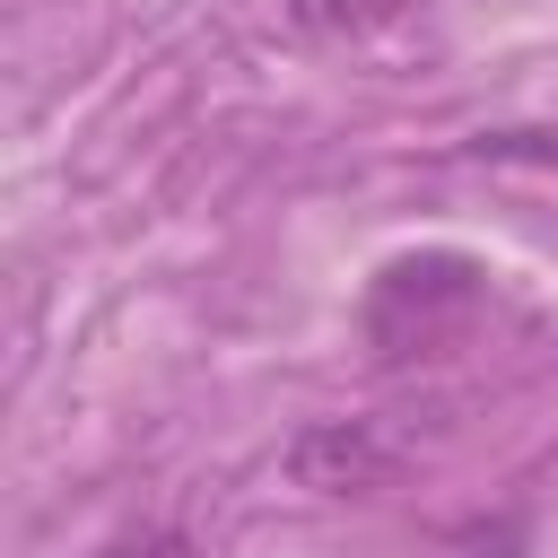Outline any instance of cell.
<instances>
[{"mask_svg": "<svg viewBox=\"0 0 558 558\" xmlns=\"http://www.w3.org/2000/svg\"><path fill=\"white\" fill-rule=\"evenodd\" d=\"M288 471H296L305 488H323V497H349V488H375V480L392 471V445H384L366 418H323V427L296 436Z\"/></svg>", "mask_w": 558, "mask_h": 558, "instance_id": "obj_1", "label": "cell"}]
</instances>
